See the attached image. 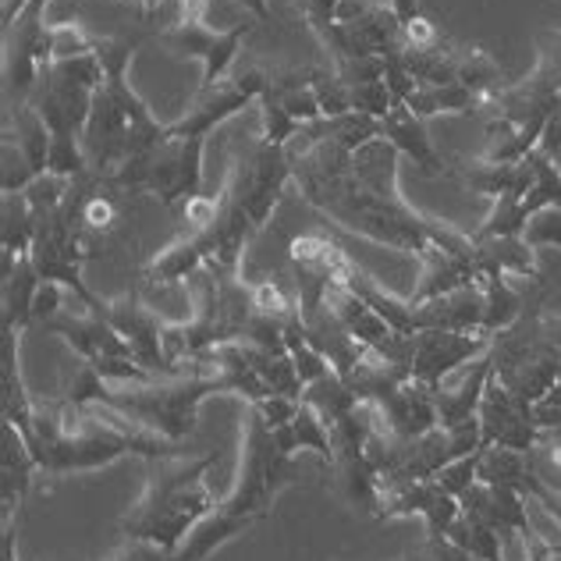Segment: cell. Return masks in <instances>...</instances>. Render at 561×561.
<instances>
[{"instance_id":"cell-1","label":"cell","mask_w":561,"mask_h":561,"mask_svg":"<svg viewBox=\"0 0 561 561\" xmlns=\"http://www.w3.org/2000/svg\"><path fill=\"white\" fill-rule=\"evenodd\" d=\"M291 182V160L285 146L253 142V150L234 157L231 174L220 188V214L206 231H185L142 267L146 288H182L199 267L242 277L249 242L267 228L280 196Z\"/></svg>"},{"instance_id":"cell-2","label":"cell","mask_w":561,"mask_h":561,"mask_svg":"<svg viewBox=\"0 0 561 561\" xmlns=\"http://www.w3.org/2000/svg\"><path fill=\"white\" fill-rule=\"evenodd\" d=\"M22 437L36 469L50 480L107 469L125 455H139L146 462L179 455L174 440L142 431L122 412L107 405H68L61 398H36L33 420L22 426Z\"/></svg>"},{"instance_id":"cell-3","label":"cell","mask_w":561,"mask_h":561,"mask_svg":"<svg viewBox=\"0 0 561 561\" xmlns=\"http://www.w3.org/2000/svg\"><path fill=\"white\" fill-rule=\"evenodd\" d=\"M302 477L299 455H291L274 426L263 423V416L245 405L242 412V451L234 486L214 505V512L192 529L188 540L174 551L171 561H210L225 543L242 537L274 512L277 497L295 486Z\"/></svg>"},{"instance_id":"cell-4","label":"cell","mask_w":561,"mask_h":561,"mask_svg":"<svg viewBox=\"0 0 561 561\" xmlns=\"http://www.w3.org/2000/svg\"><path fill=\"white\" fill-rule=\"evenodd\" d=\"M214 394H225L220 377L214 374L210 363L199 359L192 363V370L179 377H150L131 383H107L90 363H79V370L65 380L57 398L68 405H107L142 426V431L182 445L196 431L203 402Z\"/></svg>"},{"instance_id":"cell-5","label":"cell","mask_w":561,"mask_h":561,"mask_svg":"<svg viewBox=\"0 0 561 561\" xmlns=\"http://www.w3.org/2000/svg\"><path fill=\"white\" fill-rule=\"evenodd\" d=\"M214 462V451L199 455V459L168 455V459L150 462V480H146L142 497L117 523L122 537L153 543V548L174 558V551L188 540L192 529L217 505V494L210 491Z\"/></svg>"},{"instance_id":"cell-6","label":"cell","mask_w":561,"mask_h":561,"mask_svg":"<svg viewBox=\"0 0 561 561\" xmlns=\"http://www.w3.org/2000/svg\"><path fill=\"white\" fill-rule=\"evenodd\" d=\"M494 377L512 388L523 402L537 405L561 377V345L551 317L543 313L540 295L526 302L523 317L491 337Z\"/></svg>"},{"instance_id":"cell-7","label":"cell","mask_w":561,"mask_h":561,"mask_svg":"<svg viewBox=\"0 0 561 561\" xmlns=\"http://www.w3.org/2000/svg\"><path fill=\"white\" fill-rule=\"evenodd\" d=\"M203 153L206 139H185L164 131L153 150L125 160L122 168L111 174V182L136 196V192H150L164 206H182L188 199L203 196Z\"/></svg>"},{"instance_id":"cell-8","label":"cell","mask_w":561,"mask_h":561,"mask_svg":"<svg viewBox=\"0 0 561 561\" xmlns=\"http://www.w3.org/2000/svg\"><path fill=\"white\" fill-rule=\"evenodd\" d=\"M391 366H398L412 380L426 388H440L455 370L477 363L491 352L486 334H466V331H416V334H391L380 348H374Z\"/></svg>"},{"instance_id":"cell-9","label":"cell","mask_w":561,"mask_h":561,"mask_svg":"<svg viewBox=\"0 0 561 561\" xmlns=\"http://www.w3.org/2000/svg\"><path fill=\"white\" fill-rule=\"evenodd\" d=\"M96 313L111 323L128 342L131 356L139 359V366H146L153 377H179L185 370L168 363V352H164V328L168 320L157 313L153 302H146L139 291H125L117 299H100L96 302ZM192 370V366H188Z\"/></svg>"},{"instance_id":"cell-10","label":"cell","mask_w":561,"mask_h":561,"mask_svg":"<svg viewBox=\"0 0 561 561\" xmlns=\"http://www.w3.org/2000/svg\"><path fill=\"white\" fill-rule=\"evenodd\" d=\"M267 90V71L263 68H245V71H231L228 79H220L217 85H199L196 100L188 103V111L171 122L168 131L171 136H185V139H206L210 131L228 122L231 114H239L245 103H253Z\"/></svg>"},{"instance_id":"cell-11","label":"cell","mask_w":561,"mask_h":561,"mask_svg":"<svg viewBox=\"0 0 561 561\" xmlns=\"http://www.w3.org/2000/svg\"><path fill=\"white\" fill-rule=\"evenodd\" d=\"M50 168V128L33 103L4 111V179L0 192H25Z\"/></svg>"},{"instance_id":"cell-12","label":"cell","mask_w":561,"mask_h":561,"mask_svg":"<svg viewBox=\"0 0 561 561\" xmlns=\"http://www.w3.org/2000/svg\"><path fill=\"white\" fill-rule=\"evenodd\" d=\"M253 25L260 22L249 19L234 28H214L206 22H179L164 28V33L157 36V43L179 57H196V61H203V85H217L220 79L231 76L234 57L242 54V43L253 33Z\"/></svg>"},{"instance_id":"cell-13","label":"cell","mask_w":561,"mask_h":561,"mask_svg":"<svg viewBox=\"0 0 561 561\" xmlns=\"http://www.w3.org/2000/svg\"><path fill=\"white\" fill-rule=\"evenodd\" d=\"M43 331L57 334L61 342L76 352L82 363H100V359H136L122 334H117L107 320H103L93 306L79 302L76 295H68L65 309L43 323ZM139 363V359H136Z\"/></svg>"},{"instance_id":"cell-14","label":"cell","mask_w":561,"mask_h":561,"mask_svg":"<svg viewBox=\"0 0 561 561\" xmlns=\"http://www.w3.org/2000/svg\"><path fill=\"white\" fill-rule=\"evenodd\" d=\"M480 431H483V448H512V451H534L540 426L534 420V405L523 402L512 388H505L494 374L483 391L480 402Z\"/></svg>"},{"instance_id":"cell-15","label":"cell","mask_w":561,"mask_h":561,"mask_svg":"<svg viewBox=\"0 0 561 561\" xmlns=\"http://www.w3.org/2000/svg\"><path fill=\"white\" fill-rule=\"evenodd\" d=\"M448 174L459 182L472 196H486L491 203H523L526 192L534 188L537 171L534 160H523V164H501L491 157H459L448 168Z\"/></svg>"},{"instance_id":"cell-16","label":"cell","mask_w":561,"mask_h":561,"mask_svg":"<svg viewBox=\"0 0 561 561\" xmlns=\"http://www.w3.org/2000/svg\"><path fill=\"white\" fill-rule=\"evenodd\" d=\"M477 249V242H472ZM472 249H448V245H426L420 260V277L416 288H412L405 299L412 306L440 299V295H451L459 288L477 285V271H472Z\"/></svg>"},{"instance_id":"cell-17","label":"cell","mask_w":561,"mask_h":561,"mask_svg":"<svg viewBox=\"0 0 561 561\" xmlns=\"http://www.w3.org/2000/svg\"><path fill=\"white\" fill-rule=\"evenodd\" d=\"M380 139H388L398 157H409L426 179H445L448 174V164L434 150L431 136H426V122L412 114L405 103H394L388 117H380Z\"/></svg>"},{"instance_id":"cell-18","label":"cell","mask_w":561,"mask_h":561,"mask_svg":"<svg viewBox=\"0 0 561 561\" xmlns=\"http://www.w3.org/2000/svg\"><path fill=\"white\" fill-rule=\"evenodd\" d=\"M472 242H477V249H472V271H477L480 288L497 277L537 280V249L526 239H477L472 234Z\"/></svg>"},{"instance_id":"cell-19","label":"cell","mask_w":561,"mask_h":561,"mask_svg":"<svg viewBox=\"0 0 561 561\" xmlns=\"http://www.w3.org/2000/svg\"><path fill=\"white\" fill-rule=\"evenodd\" d=\"M491 352L486 356H480L477 363H469V374L459 380V383H440V388H434V402H437V423L445 426V431H451V426H462L469 420H477L480 412V402H483V391L486 383H491Z\"/></svg>"},{"instance_id":"cell-20","label":"cell","mask_w":561,"mask_h":561,"mask_svg":"<svg viewBox=\"0 0 561 561\" xmlns=\"http://www.w3.org/2000/svg\"><path fill=\"white\" fill-rule=\"evenodd\" d=\"M323 302L334 309V317L345 323V331L356 337V342H363L366 348H380L394 334L391 323L345 285H331L328 291H323Z\"/></svg>"},{"instance_id":"cell-21","label":"cell","mask_w":561,"mask_h":561,"mask_svg":"<svg viewBox=\"0 0 561 561\" xmlns=\"http://www.w3.org/2000/svg\"><path fill=\"white\" fill-rule=\"evenodd\" d=\"M43 288V277L36 274L33 260L22 256L14 263H4V331L25 334L33 328V306Z\"/></svg>"},{"instance_id":"cell-22","label":"cell","mask_w":561,"mask_h":561,"mask_svg":"<svg viewBox=\"0 0 561 561\" xmlns=\"http://www.w3.org/2000/svg\"><path fill=\"white\" fill-rule=\"evenodd\" d=\"M33 472H39V469H36V459H33V451H28L22 431L4 423V462H0V477H4V483H0V491H4V512L0 515H22Z\"/></svg>"},{"instance_id":"cell-23","label":"cell","mask_w":561,"mask_h":561,"mask_svg":"<svg viewBox=\"0 0 561 561\" xmlns=\"http://www.w3.org/2000/svg\"><path fill=\"white\" fill-rule=\"evenodd\" d=\"M477 483L486 486H501V491H519L529 497L534 491V462H529L526 451H512V448H480L477 455Z\"/></svg>"},{"instance_id":"cell-24","label":"cell","mask_w":561,"mask_h":561,"mask_svg":"<svg viewBox=\"0 0 561 561\" xmlns=\"http://www.w3.org/2000/svg\"><path fill=\"white\" fill-rule=\"evenodd\" d=\"M277 437H280V445H285L291 455L317 451L323 466H328V469L334 466V440H331V431H328V423L320 420V412L309 405V402L299 405V416H295L288 426H277Z\"/></svg>"},{"instance_id":"cell-25","label":"cell","mask_w":561,"mask_h":561,"mask_svg":"<svg viewBox=\"0 0 561 561\" xmlns=\"http://www.w3.org/2000/svg\"><path fill=\"white\" fill-rule=\"evenodd\" d=\"M405 107L431 122L440 114H480V100L472 90H466L462 82H448V85H416V93L405 100Z\"/></svg>"},{"instance_id":"cell-26","label":"cell","mask_w":561,"mask_h":561,"mask_svg":"<svg viewBox=\"0 0 561 561\" xmlns=\"http://www.w3.org/2000/svg\"><path fill=\"white\" fill-rule=\"evenodd\" d=\"M36 239V214L28 210L22 192L4 196V228H0V249H4V263H14L33 253Z\"/></svg>"},{"instance_id":"cell-27","label":"cell","mask_w":561,"mask_h":561,"mask_svg":"<svg viewBox=\"0 0 561 561\" xmlns=\"http://www.w3.org/2000/svg\"><path fill=\"white\" fill-rule=\"evenodd\" d=\"M483 299H486V313H483V334L486 337H494L505 328H512V323L519 320L523 309H526V299L508 285L505 277L486 280V285H483Z\"/></svg>"},{"instance_id":"cell-28","label":"cell","mask_w":561,"mask_h":561,"mask_svg":"<svg viewBox=\"0 0 561 561\" xmlns=\"http://www.w3.org/2000/svg\"><path fill=\"white\" fill-rule=\"evenodd\" d=\"M448 540H455L466 554H472L477 561H505V558H501V543H505V540H501L486 523L472 519V515H466V512L448 529Z\"/></svg>"},{"instance_id":"cell-29","label":"cell","mask_w":561,"mask_h":561,"mask_svg":"<svg viewBox=\"0 0 561 561\" xmlns=\"http://www.w3.org/2000/svg\"><path fill=\"white\" fill-rule=\"evenodd\" d=\"M529 462H534V477L548 486L551 494L561 497V426L540 431L534 451H529Z\"/></svg>"},{"instance_id":"cell-30","label":"cell","mask_w":561,"mask_h":561,"mask_svg":"<svg viewBox=\"0 0 561 561\" xmlns=\"http://www.w3.org/2000/svg\"><path fill=\"white\" fill-rule=\"evenodd\" d=\"M100 36H93L90 28H82L79 22H57L50 25V61H71V57L96 54Z\"/></svg>"},{"instance_id":"cell-31","label":"cell","mask_w":561,"mask_h":561,"mask_svg":"<svg viewBox=\"0 0 561 561\" xmlns=\"http://www.w3.org/2000/svg\"><path fill=\"white\" fill-rule=\"evenodd\" d=\"M348 96H352V111L359 114H370V117H388V111L394 107V96L388 90V82L377 79V82H359V85H348Z\"/></svg>"},{"instance_id":"cell-32","label":"cell","mask_w":561,"mask_h":561,"mask_svg":"<svg viewBox=\"0 0 561 561\" xmlns=\"http://www.w3.org/2000/svg\"><path fill=\"white\" fill-rule=\"evenodd\" d=\"M263 103V142H271V146H288L295 139V131H299L302 125L295 122V117L280 107L277 100L271 96H260Z\"/></svg>"},{"instance_id":"cell-33","label":"cell","mask_w":561,"mask_h":561,"mask_svg":"<svg viewBox=\"0 0 561 561\" xmlns=\"http://www.w3.org/2000/svg\"><path fill=\"white\" fill-rule=\"evenodd\" d=\"M523 239L534 249H561V210H558V206H551V210H540L534 220H529Z\"/></svg>"},{"instance_id":"cell-34","label":"cell","mask_w":561,"mask_h":561,"mask_svg":"<svg viewBox=\"0 0 561 561\" xmlns=\"http://www.w3.org/2000/svg\"><path fill=\"white\" fill-rule=\"evenodd\" d=\"M477 455H480V451H472V455H462V459L448 462L445 469L437 472L434 480H437L440 486H445L448 494H455V497L462 501V494L469 491L472 483H477Z\"/></svg>"},{"instance_id":"cell-35","label":"cell","mask_w":561,"mask_h":561,"mask_svg":"<svg viewBox=\"0 0 561 561\" xmlns=\"http://www.w3.org/2000/svg\"><path fill=\"white\" fill-rule=\"evenodd\" d=\"M445 39V33H440V25L431 19V14H416V19H409L402 25V47L405 50H426V47H434V43Z\"/></svg>"},{"instance_id":"cell-36","label":"cell","mask_w":561,"mask_h":561,"mask_svg":"<svg viewBox=\"0 0 561 561\" xmlns=\"http://www.w3.org/2000/svg\"><path fill=\"white\" fill-rule=\"evenodd\" d=\"M299 405H302V398H285V394H271V398H263V402H256L253 409L263 416V423L267 426H288L295 416H299Z\"/></svg>"},{"instance_id":"cell-37","label":"cell","mask_w":561,"mask_h":561,"mask_svg":"<svg viewBox=\"0 0 561 561\" xmlns=\"http://www.w3.org/2000/svg\"><path fill=\"white\" fill-rule=\"evenodd\" d=\"M412 561H477L472 554H466L459 543L448 537H426L416 551H412Z\"/></svg>"},{"instance_id":"cell-38","label":"cell","mask_w":561,"mask_h":561,"mask_svg":"<svg viewBox=\"0 0 561 561\" xmlns=\"http://www.w3.org/2000/svg\"><path fill=\"white\" fill-rule=\"evenodd\" d=\"M537 65L561 82V28H548L537 39Z\"/></svg>"},{"instance_id":"cell-39","label":"cell","mask_w":561,"mask_h":561,"mask_svg":"<svg viewBox=\"0 0 561 561\" xmlns=\"http://www.w3.org/2000/svg\"><path fill=\"white\" fill-rule=\"evenodd\" d=\"M534 420H537L540 431H551V426H561V377L554 380V388L534 405Z\"/></svg>"},{"instance_id":"cell-40","label":"cell","mask_w":561,"mask_h":561,"mask_svg":"<svg viewBox=\"0 0 561 561\" xmlns=\"http://www.w3.org/2000/svg\"><path fill=\"white\" fill-rule=\"evenodd\" d=\"M111 561H171L168 551L153 548V543H142V540H125V548L117 551Z\"/></svg>"},{"instance_id":"cell-41","label":"cell","mask_w":561,"mask_h":561,"mask_svg":"<svg viewBox=\"0 0 561 561\" xmlns=\"http://www.w3.org/2000/svg\"><path fill=\"white\" fill-rule=\"evenodd\" d=\"M388 4H391V11L398 14V22H402V25L420 14V0H388Z\"/></svg>"},{"instance_id":"cell-42","label":"cell","mask_w":561,"mask_h":561,"mask_svg":"<svg viewBox=\"0 0 561 561\" xmlns=\"http://www.w3.org/2000/svg\"><path fill=\"white\" fill-rule=\"evenodd\" d=\"M398 561H412V554H405V558H398Z\"/></svg>"}]
</instances>
